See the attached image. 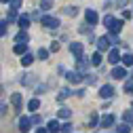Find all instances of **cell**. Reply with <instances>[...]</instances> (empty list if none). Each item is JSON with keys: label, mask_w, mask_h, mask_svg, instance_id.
I'll return each mask as SVG.
<instances>
[{"label": "cell", "mask_w": 133, "mask_h": 133, "mask_svg": "<svg viewBox=\"0 0 133 133\" xmlns=\"http://www.w3.org/2000/svg\"><path fill=\"white\" fill-rule=\"evenodd\" d=\"M85 19H87V23H89V25H95L99 17H97V13H95L93 9H87V13H85Z\"/></svg>", "instance_id": "obj_6"}, {"label": "cell", "mask_w": 133, "mask_h": 133, "mask_svg": "<svg viewBox=\"0 0 133 133\" xmlns=\"http://www.w3.org/2000/svg\"><path fill=\"white\" fill-rule=\"evenodd\" d=\"M46 129H49V133H59V131H61V125H59L57 121H49Z\"/></svg>", "instance_id": "obj_13"}, {"label": "cell", "mask_w": 133, "mask_h": 133, "mask_svg": "<svg viewBox=\"0 0 133 133\" xmlns=\"http://www.w3.org/2000/svg\"><path fill=\"white\" fill-rule=\"evenodd\" d=\"M28 108H30V110H34V112H36V110L40 108V99H32V102L28 104Z\"/></svg>", "instance_id": "obj_22"}, {"label": "cell", "mask_w": 133, "mask_h": 133, "mask_svg": "<svg viewBox=\"0 0 133 133\" xmlns=\"http://www.w3.org/2000/svg\"><path fill=\"white\" fill-rule=\"evenodd\" d=\"M0 93H2V87H0Z\"/></svg>", "instance_id": "obj_41"}, {"label": "cell", "mask_w": 133, "mask_h": 133, "mask_svg": "<svg viewBox=\"0 0 133 133\" xmlns=\"http://www.w3.org/2000/svg\"><path fill=\"white\" fill-rule=\"evenodd\" d=\"M32 129V121L28 118V116H21V118H19V131L21 133H28Z\"/></svg>", "instance_id": "obj_4"}, {"label": "cell", "mask_w": 133, "mask_h": 133, "mask_svg": "<svg viewBox=\"0 0 133 133\" xmlns=\"http://www.w3.org/2000/svg\"><path fill=\"white\" fill-rule=\"evenodd\" d=\"M57 114H59V118H70V116H72V112H70L68 108H61Z\"/></svg>", "instance_id": "obj_21"}, {"label": "cell", "mask_w": 133, "mask_h": 133, "mask_svg": "<svg viewBox=\"0 0 133 133\" xmlns=\"http://www.w3.org/2000/svg\"><path fill=\"white\" fill-rule=\"evenodd\" d=\"M30 121H32V125H40V123H42V118H40L38 114H34V116H32Z\"/></svg>", "instance_id": "obj_31"}, {"label": "cell", "mask_w": 133, "mask_h": 133, "mask_svg": "<svg viewBox=\"0 0 133 133\" xmlns=\"http://www.w3.org/2000/svg\"><path fill=\"white\" fill-rule=\"evenodd\" d=\"M51 51H53V53H55V51H59V42H57V40H53V42H51Z\"/></svg>", "instance_id": "obj_35"}, {"label": "cell", "mask_w": 133, "mask_h": 133, "mask_svg": "<svg viewBox=\"0 0 133 133\" xmlns=\"http://www.w3.org/2000/svg\"><path fill=\"white\" fill-rule=\"evenodd\" d=\"M123 63H125V65H133V55H131V53L123 55Z\"/></svg>", "instance_id": "obj_24"}, {"label": "cell", "mask_w": 133, "mask_h": 133, "mask_svg": "<svg viewBox=\"0 0 133 133\" xmlns=\"http://www.w3.org/2000/svg\"><path fill=\"white\" fill-rule=\"evenodd\" d=\"M13 19H17V11H11V13H9V19H6V21H13Z\"/></svg>", "instance_id": "obj_36"}, {"label": "cell", "mask_w": 133, "mask_h": 133, "mask_svg": "<svg viewBox=\"0 0 133 133\" xmlns=\"http://www.w3.org/2000/svg\"><path fill=\"white\" fill-rule=\"evenodd\" d=\"M70 51L76 55V59H80L82 57V51H85V49H82V42H70Z\"/></svg>", "instance_id": "obj_5"}, {"label": "cell", "mask_w": 133, "mask_h": 133, "mask_svg": "<svg viewBox=\"0 0 133 133\" xmlns=\"http://www.w3.org/2000/svg\"><path fill=\"white\" fill-rule=\"evenodd\" d=\"M6 23H9L6 19H4L2 23H0V36H6Z\"/></svg>", "instance_id": "obj_28"}, {"label": "cell", "mask_w": 133, "mask_h": 133, "mask_svg": "<svg viewBox=\"0 0 133 133\" xmlns=\"http://www.w3.org/2000/svg\"><path fill=\"white\" fill-rule=\"evenodd\" d=\"M17 23H19L21 32H25V28L30 25V17H28V15H21V17H17Z\"/></svg>", "instance_id": "obj_14"}, {"label": "cell", "mask_w": 133, "mask_h": 133, "mask_svg": "<svg viewBox=\"0 0 133 133\" xmlns=\"http://www.w3.org/2000/svg\"><path fill=\"white\" fill-rule=\"evenodd\" d=\"M104 25L108 28L110 34L116 36V34L123 30V19H114V17H110V15H106V17H104Z\"/></svg>", "instance_id": "obj_1"}, {"label": "cell", "mask_w": 133, "mask_h": 133, "mask_svg": "<svg viewBox=\"0 0 133 133\" xmlns=\"http://www.w3.org/2000/svg\"><path fill=\"white\" fill-rule=\"evenodd\" d=\"M11 6H13L11 11H17V9L21 6V0H11Z\"/></svg>", "instance_id": "obj_30"}, {"label": "cell", "mask_w": 133, "mask_h": 133, "mask_svg": "<svg viewBox=\"0 0 133 133\" xmlns=\"http://www.w3.org/2000/svg\"><path fill=\"white\" fill-rule=\"evenodd\" d=\"M91 63H93V65H99V63H102V53H93Z\"/></svg>", "instance_id": "obj_23"}, {"label": "cell", "mask_w": 133, "mask_h": 133, "mask_svg": "<svg viewBox=\"0 0 133 133\" xmlns=\"http://www.w3.org/2000/svg\"><path fill=\"white\" fill-rule=\"evenodd\" d=\"M108 61H110V63H118V61H121V53L116 51V49H112V51L108 53Z\"/></svg>", "instance_id": "obj_12"}, {"label": "cell", "mask_w": 133, "mask_h": 133, "mask_svg": "<svg viewBox=\"0 0 133 133\" xmlns=\"http://www.w3.org/2000/svg\"><path fill=\"white\" fill-rule=\"evenodd\" d=\"M99 95H102L104 99H110V97L114 95V87H112V85H104L102 89H99Z\"/></svg>", "instance_id": "obj_7"}, {"label": "cell", "mask_w": 133, "mask_h": 133, "mask_svg": "<svg viewBox=\"0 0 133 133\" xmlns=\"http://www.w3.org/2000/svg\"><path fill=\"white\" fill-rule=\"evenodd\" d=\"M63 13H65V15H70V17H76V15H78V9H76V6H65Z\"/></svg>", "instance_id": "obj_19"}, {"label": "cell", "mask_w": 133, "mask_h": 133, "mask_svg": "<svg viewBox=\"0 0 133 133\" xmlns=\"http://www.w3.org/2000/svg\"><path fill=\"white\" fill-rule=\"evenodd\" d=\"M32 61H34V55H32V53L21 55V65H32Z\"/></svg>", "instance_id": "obj_17"}, {"label": "cell", "mask_w": 133, "mask_h": 133, "mask_svg": "<svg viewBox=\"0 0 133 133\" xmlns=\"http://www.w3.org/2000/svg\"><path fill=\"white\" fill-rule=\"evenodd\" d=\"M34 82V76L32 74H23V85H32Z\"/></svg>", "instance_id": "obj_26"}, {"label": "cell", "mask_w": 133, "mask_h": 133, "mask_svg": "<svg viewBox=\"0 0 133 133\" xmlns=\"http://www.w3.org/2000/svg\"><path fill=\"white\" fill-rule=\"evenodd\" d=\"M36 133H46V129H42V127H40V129H36Z\"/></svg>", "instance_id": "obj_39"}, {"label": "cell", "mask_w": 133, "mask_h": 133, "mask_svg": "<svg viewBox=\"0 0 133 133\" xmlns=\"http://www.w3.org/2000/svg\"><path fill=\"white\" fill-rule=\"evenodd\" d=\"M38 57L40 59H46L49 57V51H46V49H38Z\"/></svg>", "instance_id": "obj_29"}, {"label": "cell", "mask_w": 133, "mask_h": 133, "mask_svg": "<svg viewBox=\"0 0 133 133\" xmlns=\"http://www.w3.org/2000/svg\"><path fill=\"white\" fill-rule=\"evenodd\" d=\"M68 80L74 82V85H76V82H82V74L76 72V70H74V72H68Z\"/></svg>", "instance_id": "obj_11"}, {"label": "cell", "mask_w": 133, "mask_h": 133, "mask_svg": "<svg viewBox=\"0 0 133 133\" xmlns=\"http://www.w3.org/2000/svg\"><path fill=\"white\" fill-rule=\"evenodd\" d=\"M40 6H42L44 11H46V9H51V0H42V4H40Z\"/></svg>", "instance_id": "obj_37"}, {"label": "cell", "mask_w": 133, "mask_h": 133, "mask_svg": "<svg viewBox=\"0 0 133 133\" xmlns=\"http://www.w3.org/2000/svg\"><path fill=\"white\" fill-rule=\"evenodd\" d=\"M125 89H127V93H133V82H127Z\"/></svg>", "instance_id": "obj_38"}, {"label": "cell", "mask_w": 133, "mask_h": 133, "mask_svg": "<svg viewBox=\"0 0 133 133\" xmlns=\"http://www.w3.org/2000/svg\"><path fill=\"white\" fill-rule=\"evenodd\" d=\"M87 82H89V85H95V82H97V76H95V74H89V76H87Z\"/></svg>", "instance_id": "obj_33"}, {"label": "cell", "mask_w": 133, "mask_h": 133, "mask_svg": "<svg viewBox=\"0 0 133 133\" xmlns=\"http://www.w3.org/2000/svg\"><path fill=\"white\" fill-rule=\"evenodd\" d=\"M97 121H99L97 112H91V116H89V127H95V125H97Z\"/></svg>", "instance_id": "obj_20"}, {"label": "cell", "mask_w": 133, "mask_h": 133, "mask_svg": "<svg viewBox=\"0 0 133 133\" xmlns=\"http://www.w3.org/2000/svg\"><path fill=\"white\" fill-rule=\"evenodd\" d=\"M11 104H13V108L17 110V112H21V106H23V97H21V93H13V95H11Z\"/></svg>", "instance_id": "obj_3"}, {"label": "cell", "mask_w": 133, "mask_h": 133, "mask_svg": "<svg viewBox=\"0 0 133 133\" xmlns=\"http://www.w3.org/2000/svg\"><path fill=\"white\" fill-rule=\"evenodd\" d=\"M110 46V40H108V36H102L97 40V53H102V51H106V49Z\"/></svg>", "instance_id": "obj_10"}, {"label": "cell", "mask_w": 133, "mask_h": 133, "mask_svg": "<svg viewBox=\"0 0 133 133\" xmlns=\"http://www.w3.org/2000/svg\"><path fill=\"white\" fill-rule=\"evenodd\" d=\"M61 131H63V133H72V125H70V123L61 125Z\"/></svg>", "instance_id": "obj_32"}, {"label": "cell", "mask_w": 133, "mask_h": 133, "mask_svg": "<svg viewBox=\"0 0 133 133\" xmlns=\"http://www.w3.org/2000/svg\"><path fill=\"white\" fill-rule=\"evenodd\" d=\"M127 76H129V74H127V70H125V68H121V65L112 70V78H116V80H123V78H127Z\"/></svg>", "instance_id": "obj_8"}, {"label": "cell", "mask_w": 133, "mask_h": 133, "mask_svg": "<svg viewBox=\"0 0 133 133\" xmlns=\"http://www.w3.org/2000/svg\"><path fill=\"white\" fill-rule=\"evenodd\" d=\"M0 2H11V0H0Z\"/></svg>", "instance_id": "obj_40"}, {"label": "cell", "mask_w": 133, "mask_h": 133, "mask_svg": "<svg viewBox=\"0 0 133 133\" xmlns=\"http://www.w3.org/2000/svg\"><path fill=\"white\" fill-rule=\"evenodd\" d=\"M25 49H28V44H15L13 51L17 53V55H25Z\"/></svg>", "instance_id": "obj_18"}, {"label": "cell", "mask_w": 133, "mask_h": 133, "mask_svg": "<svg viewBox=\"0 0 133 133\" xmlns=\"http://www.w3.org/2000/svg\"><path fill=\"white\" fill-rule=\"evenodd\" d=\"M15 42H17V44H28V34H25V32H19V34L15 36Z\"/></svg>", "instance_id": "obj_16"}, {"label": "cell", "mask_w": 133, "mask_h": 133, "mask_svg": "<svg viewBox=\"0 0 133 133\" xmlns=\"http://www.w3.org/2000/svg\"><path fill=\"white\" fill-rule=\"evenodd\" d=\"M40 23H42L44 28H49V30L59 28V19H57V17H53V15H42V17H40Z\"/></svg>", "instance_id": "obj_2"}, {"label": "cell", "mask_w": 133, "mask_h": 133, "mask_svg": "<svg viewBox=\"0 0 133 133\" xmlns=\"http://www.w3.org/2000/svg\"><path fill=\"white\" fill-rule=\"evenodd\" d=\"M99 125H102L104 129H106V127H112V125H114V116H112V114H104L102 118H99Z\"/></svg>", "instance_id": "obj_9"}, {"label": "cell", "mask_w": 133, "mask_h": 133, "mask_svg": "<svg viewBox=\"0 0 133 133\" xmlns=\"http://www.w3.org/2000/svg\"><path fill=\"white\" fill-rule=\"evenodd\" d=\"M116 133H129V125H125V123H123V125L118 127V131H116Z\"/></svg>", "instance_id": "obj_34"}, {"label": "cell", "mask_w": 133, "mask_h": 133, "mask_svg": "<svg viewBox=\"0 0 133 133\" xmlns=\"http://www.w3.org/2000/svg\"><path fill=\"white\" fill-rule=\"evenodd\" d=\"M65 97H70V91H68V89H61V91H59V95H57V99H59V102H63Z\"/></svg>", "instance_id": "obj_25"}, {"label": "cell", "mask_w": 133, "mask_h": 133, "mask_svg": "<svg viewBox=\"0 0 133 133\" xmlns=\"http://www.w3.org/2000/svg\"><path fill=\"white\" fill-rule=\"evenodd\" d=\"M123 118H125V123H133V112H131V110L125 112V114H123Z\"/></svg>", "instance_id": "obj_27"}, {"label": "cell", "mask_w": 133, "mask_h": 133, "mask_svg": "<svg viewBox=\"0 0 133 133\" xmlns=\"http://www.w3.org/2000/svg\"><path fill=\"white\" fill-rule=\"evenodd\" d=\"M76 65H78V70H76V72H80V74H82V72H87V68H89V63L85 61V57L76 59Z\"/></svg>", "instance_id": "obj_15"}]
</instances>
